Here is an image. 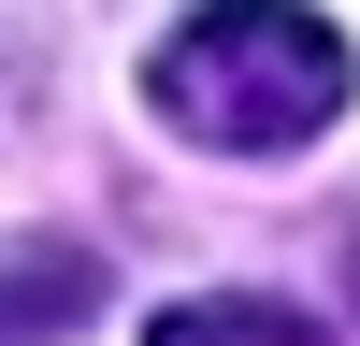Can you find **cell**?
Segmentation results:
<instances>
[{"instance_id":"cell-1","label":"cell","mask_w":360,"mask_h":346,"mask_svg":"<svg viewBox=\"0 0 360 346\" xmlns=\"http://www.w3.org/2000/svg\"><path fill=\"white\" fill-rule=\"evenodd\" d=\"M159 115L188 144H217V159H288V144H317L346 115L360 58L332 15H303V0H202L188 29L159 44Z\"/></svg>"},{"instance_id":"cell-2","label":"cell","mask_w":360,"mask_h":346,"mask_svg":"<svg viewBox=\"0 0 360 346\" xmlns=\"http://www.w3.org/2000/svg\"><path fill=\"white\" fill-rule=\"evenodd\" d=\"M86 303H101L86 245H0V346H58Z\"/></svg>"},{"instance_id":"cell-3","label":"cell","mask_w":360,"mask_h":346,"mask_svg":"<svg viewBox=\"0 0 360 346\" xmlns=\"http://www.w3.org/2000/svg\"><path fill=\"white\" fill-rule=\"evenodd\" d=\"M144 346H332V332L288 317V303H259V288H202V303H159V317H144Z\"/></svg>"},{"instance_id":"cell-4","label":"cell","mask_w":360,"mask_h":346,"mask_svg":"<svg viewBox=\"0 0 360 346\" xmlns=\"http://www.w3.org/2000/svg\"><path fill=\"white\" fill-rule=\"evenodd\" d=\"M346 274H360V260H346Z\"/></svg>"}]
</instances>
